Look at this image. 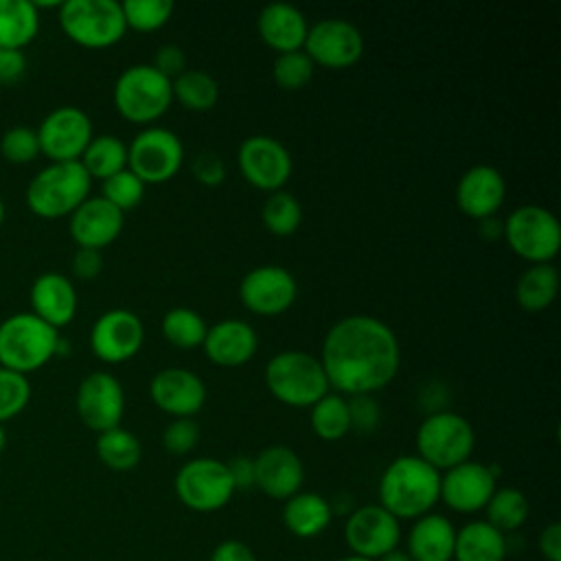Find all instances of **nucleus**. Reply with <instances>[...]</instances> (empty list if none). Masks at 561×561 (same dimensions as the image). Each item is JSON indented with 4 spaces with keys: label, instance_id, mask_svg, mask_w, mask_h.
Returning a JSON list of instances; mask_svg holds the SVG:
<instances>
[{
    "label": "nucleus",
    "instance_id": "obj_1",
    "mask_svg": "<svg viewBox=\"0 0 561 561\" xmlns=\"http://www.w3.org/2000/svg\"><path fill=\"white\" fill-rule=\"evenodd\" d=\"M318 359L337 394H375L399 373L401 348L383 320L355 313L327 331Z\"/></svg>",
    "mask_w": 561,
    "mask_h": 561
},
{
    "label": "nucleus",
    "instance_id": "obj_2",
    "mask_svg": "<svg viewBox=\"0 0 561 561\" xmlns=\"http://www.w3.org/2000/svg\"><path fill=\"white\" fill-rule=\"evenodd\" d=\"M379 506L397 519H419L440 500V471L416 454L394 458L381 473Z\"/></svg>",
    "mask_w": 561,
    "mask_h": 561
},
{
    "label": "nucleus",
    "instance_id": "obj_3",
    "mask_svg": "<svg viewBox=\"0 0 561 561\" xmlns=\"http://www.w3.org/2000/svg\"><path fill=\"white\" fill-rule=\"evenodd\" d=\"M263 379L272 397L289 408H311L329 392V379L320 359L307 351L287 348L272 355Z\"/></svg>",
    "mask_w": 561,
    "mask_h": 561
},
{
    "label": "nucleus",
    "instance_id": "obj_4",
    "mask_svg": "<svg viewBox=\"0 0 561 561\" xmlns=\"http://www.w3.org/2000/svg\"><path fill=\"white\" fill-rule=\"evenodd\" d=\"M59 340L57 329L35 313H13L0 322V366L28 375L57 355Z\"/></svg>",
    "mask_w": 561,
    "mask_h": 561
},
{
    "label": "nucleus",
    "instance_id": "obj_5",
    "mask_svg": "<svg viewBox=\"0 0 561 561\" xmlns=\"http://www.w3.org/2000/svg\"><path fill=\"white\" fill-rule=\"evenodd\" d=\"M92 178L81 162H50L26 186V206L44 219L70 217L90 195Z\"/></svg>",
    "mask_w": 561,
    "mask_h": 561
},
{
    "label": "nucleus",
    "instance_id": "obj_6",
    "mask_svg": "<svg viewBox=\"0 0 561 561\" xmlns=\"http://www.w3.org/2000/svg\"><path fill=\"white\" fill-rule=\"evenodd\" d=\"M112 99L116 112L129 123H153L173 101L171 79L151 64H134L116 77Z\"/></svg>",
    "mask_w": 561,
    "mask_h": 561
},
{
    "label": "nucleus",
    "instance_id": "obj_7",
    "mask_svg": "<svg viewBox=\"0 0 561 561\" xmlns=\"http://www.w3.org/2000/svg\"><path fill=\"white\" fill-rule=\"evenodd\" d=\"M414 443L421 460L432 465L436 471H447L471 458L476 432L462 414L436 410L421 421Z\"/></svg>",
    "mask_w": 561,
    "mask_h": 561
},
{
    "label": "nucleus",
    "instance_id": "obj_8",
    "mask_svg": "<svg viewBox=\"0 0 561 561\" xmlns=\"http://www.w3.org/2000/svg\"><path fill=\"white\" fill-rule=\"evenodd\" d=\"M59 26L68 39L85 48H107L127 31L116 0H66L59 4Z\"/></svg>",
    "mask_w": 561,
    "mask_h": 561
},
{
    "label": "nucleus",
    "instance_id": "obj_9",
    "mask_svg": "<svg viewBox=\"0 0 561 561\" xmlns=\"http://www.w3.org/2000/svg\"><path fill=\"white\" fill-rule=\"evenodd\" d=\"M508 248L528 263H550L561 248V226L554 213L539 204H524L502 224Z\"/></svg>",
    "mask_w": 561,
    "mask_h": 561
},
{
    "label": "nucleus",
    "instance_id": "obj_10",
    "mask_svg": "<svg viewBox=\"0 0 561 561\" xmlns=\"http://www.w3.org/2000/svg\"><path fill=\"white\" fill-rule=\"evenodd\" d=\"M184 162L180 136L167 127L149 125L127 145V169L142 184H162L178 175Z\"/></svg>",
    "mask_w": 561,
    "mask_h": 561
},
{
    "label": "nucleus",
    "instance_id": "obj_11",
    "mask_svg": "<svg viewBox=\"0 0 561 561\" xmlns=\"http://www.w3.org/2000/svg\"><path fill=\"white\" fill-rule=\"evenodd\" d=\"M173 486L180 502L195 513L219 511L234 495L228 465L217 458H193L184 462L175 473Z\"/></svg>",
    "mask_w": 561,
    "mask_h": 561
},
{
    "label": "nucleus",
    "instance_id": "obj_12",
    "mask_svg": "<svg viewBox=\"0 0 561 561\" xmlns=\"http://www.w3.org/2000/svg\"><path fill=\"white\" fill-rule=\"evenodd\" d=\"M35 134L39 153L50 158V162H77L94 136L90 116L75 105H61L48 112Z\"/></svg>",
    "mask_w": 561,
    "mask_h": 561
},
{
    "label": "nucleus",
    "instance_id": "obj_13",
    "mask_svg": "<svg viewBox=\"0 0 561 561\" xmlns=\"http://www.w3.org/2000/svg\"><path fill=\"white\" fill-rule=\"evenodd\" d=\"M237 164L245 182L267 193L280 191L294 167L287 147L267 134L248 136L237 149Z\"/></svg>",
    "mask_w": 561,
    "mask_h": 561
},
{
    "label": "nucleus",
    "instance_id": "obj_14",
    "mask_svg": "<svg viewBox=\"0 0 561 561\" xmlns=\"http://www.w3.org/2000/svg\"><path fill=\"white\" fill-rule=\"evenodd\" d=\"M302 50L316 66L348 68L364 53V37L355 24L344 18H322L309 26Z\"/></svg>",
    "mask_w": 561,
    "mask_h": 561
},
{
    "label": "nucleus",
    "instance_id": "obj_15",
    "mask_svg": "<svg viewBox=\"0 0 561 561\" xmlns=\"http://www.w3.org/2000/svg\"><path fill=\"white\" fill-rule=\"evenodd\" d=\"M399 519L379 504L359 506L346 517L344 541L355 557L377 561L386 552L399 548Z\"/></svg>",
    "mask_w": 561,
    "mask_h": 561
},
{
    "label": "nucleus",
    "instance_id": "obj_16",
    "mask_svg": "<svg viewBox=\"0 0 561 561\" xmlns=\"http://www.w3.org/2000/svg\"><path fill=\"white\" fill-rule=\"evenodd\" d=\"M75 405L81 423L101 434L121 425L125 412V392L112 373L94 370L81 379Z\"/></svg>",
    "mask_w": 561,
    "mask_h": 561
},
{
    "label": "nucleus",
    "instance_id": "obj_17",
    "mask_svg": "<svg viewBox=\"0 0 561 561\" xmlns=\"http://www.w3.org/2000/svg\"><path fill=\"white\" fill-rule=\"evenodd\" d=\"M145 342V324L129 309L103 311L90 329V348L105 364L131 359Z\"/></svg>",
    "mask_w": 561,
    "mask_h": 561
},
{
    "label": "nucleus",
    "instance_id": "obj_18",
    "mask_svg": "<svg viewBox=\"0 0 561 561\" xmlns=\"http://www.w3.org/2000/svg\"><path fill=\"white\" fill-rule=\"evenodd\" d=\"M298 296L294 274L280 265L252 267L239 283L241 305L259 316H278L287 311Z\"/></svg>",
    "mask_w": 561,
    "mask_h": 561
},
{
    "label": "nucleus",
    "instance_id": "obj_19",
    "mask_svg": "<svg viewBox=\"0 0 561 561\" xmlns=\"http://www.w3.org/2000/svg\"><path fill=\"white\" fill-rule=\"evenodd\" d=\"M495 489V471L471 458L440 473V500L456 513L482 511Z\"/></svg>",
    "mask_w": 561,
    "mask_h": 561
},
{
    "label": "nucleus",
    "instance_id": "obj_20",
    "mask_svg": "<svg viewBox=\"0 0 561 561\" xmlns=\"http://www.w3.org/2000/svg\"><path fill=\"white\" fill-rule=\"evenodd\" d=\"M149 397L162 412L184 419L204 408L206 386L197 373L182 366H167L151 377Z\"/></svg>",
    "mask_w": 561,
    "mask_h": 561
},
{
    "label": "nucleus",
    "instance_id": "obj_21",
    "mask_svg": "<svg viewBox=\"0 0 561 561\" xmlns=\"http://www.w3.org/2000/svg\"><path fill=\"white\" fill-rule=\"evenodd\" d=\"M305 480L300 456L287 445H270L254 456V486L272 500L296 495Z\"/></svg>",
    "mask_w": 561,
    "mask_h": 561
},
{
    "label": "nucleus",
    "instance_id": "obj_22",
    "mask_svg": "<svg viewBox=\"0 0 561 561\" xmlns=\"http://www.w3.org/2000/svg\"><path fill=\"white\" fill-rule=\"evenodd\" d=\"M506 197L504 175L491 164L469 167L456 182V204L471 219L493 217Z\"/></svg>",
    "mask_w": 561,
    "mask_h": 561
},
{
    "label": "nucleus",
    "instance_id": "obj_23",
    "mask_svg": "<svg viewBox=\"0 0 561 561\" xmlns=\"http://www.w3.org/2000/svg\"><path fill=\"white\" fill-rule=\"evenodd\" d=\"M125 213H121L116 206H112L101 195L88 197L72 215H70V237L79 248H92L103 250L123 230Z\"/></svg>",
    "mask_w": 561,
    "mask_h": 561
},
{
    "label": "nucleus",
    "instance_id": "obj_24",
    "mask_svg": "<svg viewBox=\"0 0 561 561\" xmlns=\"http://www.w3.org/2000/svg\"><path fill=\"white\" fill-rule=\"evenodd\" d=\"M202 348L213 364L224 368H234L254 357L259 348V337L250 322L239 318H228L208 327Z\"/></svg>",
    "mask_w": 561,
    "mask_h": 561
},
{
    "label": "nucleus",
    "instance_id": "obj_25",
    "mask_svg": "<svg viewBox=\"0 0 561 561\" xmlns=\"http://www.w3.org/2000/svg\"><path fill=\"white\" fill-rule=\"evenodd\" d=\"M77 305L79 300L72 280L59 272H44L31 285V313L55 329L72 322Z\"/></svg>",
    "mask_w": 561,
    "mask_h": 561
},
{
    "label": "nucleus",
    "instance_id": "obj_26",
    "mask_svg": "<svg viewBox=\"0 0 561 561\" xmlns=\"http://www.w3.org/2000/svg\"><path fill=\"white\" fill-rule=\"evenodd\" d=\"M259 37L276 53L300 50L309 31L305 13L289 2H270L256 18Z\"/></svg>",
    "mask_w": 561,
    "mask_h": 561
},
{
    "label": "nucleus",
    "instance_id": "obj_27",
    "mask_svg": "<svg viewBox=\"0 0 561 561\" xmlns=\"http://www.w3.org/2000/svg\"><path fill=\"white\" fill-rule=\"evenodd\" d=\"M456 543L454 524L438 513L414 519L408 533V554L412 561H451Z\"/></svg>",
    "mask_w": 561,
    "mask_h": 561
},
{
    "label": "nucleus",
    "instance_id": "obj_28",
    "mask_svg": "<svg viewBox=\"0 0 561 561\" xmlns=\"http://www.w3.org/2000/svg\"><path fill=\"white\" fill-rule=\"evenodd\" d=\"M333 517V506L320 493L298 491L296 495L285 500L283 522L287 530L300 539L318 537Z\"/></svg>",
    "mask_w": 561,
    "mask_h": 561
},
{
    "label": "nucleus",
    "instance_id": "obj_29",
    "mask_svg": "<svg viewBox=\"0 0 561 561\" xmlns=\"http://www.w3.org/2000/svg\"><path fill=\"white\" fill-rule=\"evenodd\" d=\"M454 559L456 561H504L506 537L484 519L469 522L460 530H456Z\"/></svg>",
    "mask_w": 561,
    "mask_h": 561
},
{
    "label": "nucleus",
    "instance_id": "obj_30",
    "mask_svg": "<svg viewBox=\"0 0 561 561\" xmlns=\"http://www.w3.org/2000/svg\"><path fill=\"white\" fill-rule=\"evenodd\" d=\"M39 31V9L31 0H0V46L22 50Z\"/></svg>",
    "mask_w": 561,
    "mask_h": 561
},
{
    "label": "nucleus",
    "instance_id": "obj_31",
    "mask_svg": "<svg viewBox=\"0 0 561 561\" xmlns=\"http://www.w3.org/2000/svg\"><path fill=\"white\" fill-rule=\"evenodd\" d=\"M559 291V272L550 263L528 265L515 285L517 305L524 311H541L550 307Z\"/></svg>",
    "mask_w": 561,
    "mask_h": 561
},
{
    "label": "nucleus",
    "instance_id": "obj_32",
    "mask_svg": "<svg viewBox=\"0 0 561 561\" xmlns=\"http://www.w3.org/2000/svg\"><path fill=\"white\" fill-rule=\"evenodd\" d=\"M79 162L92 180L96 178L103 182L114 173L127 169V145L114 134L92 136Z\"/></svg>",
    "mask_w": 561,
    "mask_h": 561
},
{
    "label": "nucleus",
    "instance_id": "obj_33",
    "mask_svg": "<svg viewBox=\"0 0 561 561\" xmlns=\"http://www.w3.org/2000/svg\"><path fill=\"white\" fill-rule=\"evenodd\" d=\"M96 456L112 471H129L140 462L142 447L136 434L118 425L96 436Z\"/></svg>",
    "mask_w": 561,
    "mask_h": 561
},
{
    "label": "nucleus",
    "instance_id": "obj_34",
    "mask_svg": "<svg viewBox=\"0 0 561 561\" xmlns=\"http://www.w3.org/2000/svg\"><path fill=\"white\" fill-rule=\"evenodd\" d=\"M173 99H178L186 110L206 112L215 107L219 99V83L206 70L186 68L171 81Z\"/></svg>",
    "mask_w": 561,
    "mask_h": 561
},
{
    "label": "nucleus",
    "instance_id": "obj_35",
    "mask_svg": "<svg viewBox=\"0 0 561 561\" xmlns=\"http://www.w3.org/2000/svg\"><path fill=\"white\" fill-rule=\"evenodd\" d=\"M311 430L322 440H340L351 432L348 401L344 394L327 392L311 408Z\"/></svg>",
    "mask_w": 561,
    "mask_h": 561
},
{
    "label": "nucleus",
    "instance_id": "obj_36",
    "mask_svg": "<svg viewBox=\"0 0 561 561\" xmlns=\"http://www.w3.org/2000/svg\"><path fill=\"white\" fill-rule=\"evenodd\" d=\"M484 511H486L484 522H489L495 530H500L504 535V533L517 530L526 522L528 500L519 489L502 486V489L493 491Z\"/></svg>",
    "mask_w": 561,
    "mask_h": 561
},
{
    "label": "nucleus",
    "instance_id": "obj_37",
    "mask_svg": "<svg viewBox=\"0 0 561 561\" xmlns=\"http://www.w3.org/2000/svg\"><path fill=\"white\" fill-rule=\"evenodd\" d=\"M206 331V320L191 307H173L162 316V335L178 348L202 346Z\"/></svg>",
    "mask_w": 561,
    "mask_h": 561
},
{
    "label": "nucleus",
    "instance_id": "obj_38",
    "mask_svg": "<svg viewBox=\"0 0 561 561\" xmlns=\"http://www.w3.org/2000/svg\"><path fill=\"white\" fill-rule=\"evenodd\" d=\"M261 219L272 234L287 237L298 230L302 221V206L294 193L280 188L265 197L261 208Z\"/></svg>",
    "mask_w": 561,
    "mask_h": 561
},
{
    "label": "nucleus",
    "instance_id": "obj_39",
    "mask_svg": "<svg viewBox=\"0 0 561 561\" xmlns=\"http://www.w3.org/2000/svg\"><path fill=\"white\" fill-rule=\"evenodd\" d=\"M316 72V64L309 59V55L300 50L278 53L272 64V79L283 90H300L305 88Z\"/></svg>",
    "mask_w": 561,
    "mask_h": 561
},
{
    "label": "nucleus",
    "instance_id": "obj_40",
    "mask_svg": "<svg viewBox=\"0 0 561 561\" xmlns=\"http://www.w3.org/2000/svg\"><path fill=\"white\" fill-rule=\"evenodd\" d=\"M125 24L136 31H156L164 26L173 13L171 0H125L121 2Z\"/></svg>",
    "mask_w": 561,
    "mask_h": 561
},
{
    "label": "nucleus",
    "instance_id": "obj_41",
    "mask_svg": "<svg viewBox=\"0 0 561 561\" xmlns=\"http://www.w3.org/2000/svg\"><path fill=\"white\" fill-rule=\"evenodd\" d=\"M101 197L107 199L112 206H116L121 213H125L142 202L145 184L129 169H123L112 178L103 180Z\"/></svg>",
    "mask_w": 561,
    "mask_h": 561
},
{
    "label": "nucleus",
    "instance_id": "obj_42",
    "mask_svg": "<svg viewBox=\"0 0 561 561\" xmlns=\"http://www.w3.org/2000/svg\"><path fill=\"white\" fill-rule=\"evenodd\" d=\"M31 401V383L26 375L0 366V423L18 416Z\"/></svg>",
    "mask_w": 561,
    "mask_h": 561
},
{
    "label": "nucleus",
    "instance_id": "obj_43",
    "mask_svg": "<svg viewBox=\"0 0 561 561\" xmlns=\"http://www.w3.org/2000/svg\"><path fill=\"white\" fill-rule=\"evenodd\" d=\"M0 153L7 162L26 164L39 156V140L35 129L26 125L9 127L0 138Z\"/></svg>",
    "mask_w": 561,
    "mask_h": 561
},
{
    "label": "nucleus",
    "instance_id": "obj_44",
    "mask_svg": "<svg viewBox=\"0 0 561 561\" xmlns=\"http://www.w3.org/2000/svg\"><path fill=\"white\" fill-rule=\"evenodd\" d=\"M199 443V425L193 416L173 419L162 432V445L173 456H184L193 451Z\"/></svg>",
    "mask_w": 561,
    "mask_h": 561
},
{
    "label": "nucleus",
    "instance_id": "obj_45",
    "mask_svg": "<svg viewBox=\"0 0 561 561\" xmlns=\"http://www.w3.org/2000/svg\"><path fill=\"white\" fill-rule=\"evenodd\" d=\"M348 401V416H351V430L359 432H373L379 425L381 408L373 394H353Z\"/></svg>",
    "mask_w": 561,
    "mask_h": 561
},
{
    "label": "nucleus",
    "instance_id": "obj_46",
    "mask_svg": "<svg viewBox=\"0 0 561 561\" xmlns=\"http://www.w3.org/2000/svg\"><path fill=\"white\" fill-rule=\"evenodd\" d=\"M191 171L193 175L206 184V186H217L224 182L226 178V164L221 160V156L213 153V151H199L195 158H193V164H191Z\"/></svg>",
    "mask_w": 561,
    "mask_h": 561
},
{
    "label": "nucleus",
    "instance_id": "obj_47",
    "mask_svg": "<svg viewBox=\"0 0 561 561\" xmlns=\"http://www.w3.org/2000/svg\"><path fill=\"white\" fill-rule=\"evenodd\" d=\"M151 66L171 81L186 70V55L178 44H164L153 53Z\"/></svg>",
    "mask_w": 561,
    "mask_h": 561
},
{
    "label": "nucleus",
    "instance_id": "obj_48",
    "mask_svg": "<svg viewBox=\"0 0 561 561\" xmlns=\"http://www.w3.org/2000/svg\"><path fill=\"white\" fill-rule=\"evenodd\" d=\"M72 274L79 280H92L101 274L103 270V256L101 250H92V248H77L75 256H72Z\"/></svg>",
    "mask_w": 561,
    "mask_h": 561
},
{
    "label": "nucleus",
    "instance_id": "obj_49",
    "mask_svg": "<svg viewBox=\"0 0 561 561\" xmlns=\"http://www.w3.org/2000/svg\"><path fill=\"white\" fill-rule=\"evenodd\" d=\"M26 72V57L18 48H2L0 46V83L11 85L20 81Z\"/></svg>",
    "mask_w": 561,
    "mask_h": 561
},
{
    "label": "nucleus",
    "instance_id": "obj_50",
    "mask_svg": "<svg viewBox=\"0 0 561 561\" xmlns=\"http://www.w3.org/2000/svg\"><path fill=\"white\" fill-rule=\"evenodd\" d=\"M210 561H256L250 546L239 539H226L215 546L210 552Z\"/></svg>",
    "mask_w": 561,
    "mask_h": 561
},
{
    "label": "nucleus",
    "instance_id": "obj_51",
    "mask_svg": "<svg viewBox=\"0 0 561 561\" xmlns=\"http://www.w3.org/2000/svg\"><path fill=\"white\" fill-rule=\"evenodd\" d=\"M226 465H228V471H230L234 491L254 486V458L234 456V458H232L230 462H226Z\"/></svg>",
    "mask_w": 561,
    "mask_h": 561
},
{
    "label": "nucleus",
    "instance_id": "obj_52",
    "mask_svg": "<svg viewBox=\"0 0 561 561\" xmlns=\"http://www.w3.org/2000/svg\"><path fill=\"white\" fill-rule=\"evenodd\" d=\"M539 552L546 561H561V526L550 524L539 535Z\"/></svg>",
    "mask_w": 561,
    "mask_h": 561
},
{
    "label": "nucleus",
    "instance_id": "obj_53",
    "mask_svg": "<svg viewBox=\"0 0 561 561\" xmlns=\"http://www.w3.org/2000/svg\"><path fill=\"white\" fill-rule=\"evenodd\" d=\"M480 234H482L484 239H497V237H502V221H497L495 217L480 219Z\"/></svg>",
    "mask_w": 561,
    "mask_h": 561
},
{
    "label": "nucleus",
    "instance_id": "obj_54",
    "mask_svg": "<svg viewBox=\"0 0 561 561\" xmlns=\"http://www.w3.org/2000/svg\"><path fill=\"white\" fill-rule=\"evenodd\" d=\"M377 561H412V559H410V554H408L405 550H401V548H394V550L386 552L383 557H379Z\"/></svg>",
    "mask_w": 561,
    "mask_h": 561
},
{
    "label": "nucleus",
    "instance_id": "obj_55",
    "mask_svg": "<svg viewBox=\"0 0 561 561\" xmlns=\"http://www.w3.org/2000/svg\"><path fill=\"white\" fill-rule=\"evenodd\" d=\"M4 447H7V432H4V425L0 423V454L4 451Z\"/></svg>",
    "mask_w": 561,
    "mask_h": 561
},
{
    "label": "nucleus",
    "instance_id": "obj_56",
    "mask_svg": "<svg viewBox=\"0 0 561 561\" xmlns=\"http://www.w3.org/2000/svg\"><path fill=\"white\" fill-rule=\"evenodd\" d=\"M4 215H7V208H4V202H2V197H0V226L4 224Z\"/></svg>",
    "mask_w": 561,
    "mask_h": 561
},
{
    "label": "nucleus",
    "instance_id": "obj_57",
    "mask_svg": "<svg viewBox=\"0 0 561 561\" xmlns=\"http://www.w3.org/2000/svg\"><path fill=\"white\" fill-rule=\"evenodd\" d=\"M340 561H368V559H362V557H355V554H348V557H344V559H340Z\"/></svg>",
    "mask_w": 561,
    "mask_h": 561
}]
</instances>
